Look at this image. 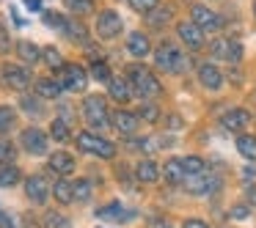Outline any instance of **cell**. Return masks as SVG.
Here are the masks:
<instances>
[{
	"label": "cell",
	"instance_id": "6da1fadb",
	"mask_svg": "<svg viewBox=\"0 0 256 228\" xmlns=\"http://www.w3.org/2000/svg\"><path fill=\"white\" fill-rule=\"evenodd\" d=\"M127 80H130V85H132L135 94L144 96V99L152 102V99H160L162 96V83L146 66H140V63L127 66Z\"/></svg>",
	"mask_w": 256,
	"mask_h": 228
},
{
	"label": "cell",
	"instance_id": "7a4b0ae2",
	"mask_svg": "<svg viewBox=\"0 0 256 228\" xmlns=\"http://www.w3.org/2000/svg\"><path fill=\"white\" fill-rule=\"evenodd\" d=\"M154 63H157V69H162V72H168V74H182L184 69H188V55H184L179 47H174L166 41V44L157 47Z\"/></svg>",
	"mask_w": 256,
	"mask_h": 228
},
{
	"label": "cell",
	"instance_id": "3957f363",
	"mask_svg": "<svg viewBox=\"0 0 256 228\" xmlns=\"http://www.w3.org/2000/svg\"><path fill=\"white\" fill-rule=\"evenodd\" d=\"M74 143H78L80 151H86V154H94V157H102V160H113V157H116V146H113L110 140H105L102 135L78 132Z\"/></svg>",
	"mask_w": 256,
	"mask_h": 228
},
{
	"label": "cell",
	"instance_id": "277c9868",
	"mask_svg": "<svg viewBox=\"0 0 256 228\" xmlns=\"http://www.w3.org/2000/svg\"><path fill=\"white\" fill-rule=\"evenodd\" d=\"M83 118L88 121V127L94 129H105L108 124H110V113H108V105L102 96L91 94L83 99Z\"/></svg>",
	"mask_w": 256,
	"mask_h": 228
},
{
	"label": "cell",
	"instance_id": "5b68a950",
	"mask_svg": "<svg viewBox=\"0 0 256 228\" xmlns=\"http://www.w3.org/2000/svg\"><path fill=\"white\" fill-rule=\"evenodd\" d=\"M58 80H61L64 88L74 91V94L86 91V85H88V74H86V69L80 63H66L64 69H58Z\"/></svg>",
	"mask_w": 256,
	"mask_h": 228
},
{
	"label": "cell",
	"instance_id": "8992f818",
	"mask_svg": "<svg viewBox=\"0 0 256 228\" xmlns=\"http://www.w3.org/2000/svg\"><path fill=\"white\" fill-rule=\"evenodd\" d=\"M212 58L215 61H226V63H237L240 58H242V44L234 39H215L210 47Z\"/></svg>",
	"mask_w": 256,
	"mask_h": 228
},
{
	"label": "cell",
	"instance_id": "52a82bcc",
	"mask_svg": "<svg viewBox=\"0 0 256 228\" xmlns=\"http://www.w3.org/2000/svg\"><path fill=\"white\" fill-rule=\"evenodd\" d=\"M0 77H3V83H6L8 88H17V91H22L30 85V72L25 66H20V63H3Z\"/></svg>",
	"mask_w": 256,
	"mask_h": 228
},
{
	"label": "cell",
	"instance_id": "ba28073f",
	"mask_svg": "<svg viewBox=\"0 0 256 228\" xmlns=\"http://www.w3.org/2000/svg\"><path fill=\"white\" fill-rule=\"evenodd\" d=\"M122 28H124V22L116 11H102L96 17V36L100 39H116L122 33Z\"/></svg>",
	"mask_w": 256,
	"mask_h": 228
},
{
	"label": "cell",
	"instance_id": "9c48e42d",
	"mask_svg": "<svg viewBox=\"0 0 256 228\" xmlns=\"http://www.w3.org/2000/svg\"><path fill=\"white\" fill-rule=\"evenodd\" d=\"M190 22L198 25L204 33H212V30H220V17H218L212 8L206 6H193V11H190Z\"/></svg>",
	"mask_w": 256,
	"mask_h": 228
},
{
	"label": "cell",
	"instance_id": "30bf717a",
	"mask_svg": "<svg viewBox=\"0 0 256 228\" xmlns=\"http://www.w3.org/2000/svg\"><path fill=\"white\" fill-rule=\"evenodd\" d=\"M20 140H22V149L28 151V154H44L47 151V132H42L39 127L22 129Z\"/></svg>",
	"mask_w": 256,
	"mask_h": 228
},
{
	"label": "cell",
	"instance_id": "8fae6325",
	"mask_svg": "<svg viewBox=\"0 0 256 228\" xmlns=\"http://www.w3.org/2000/svg\"><path fill=\"white\" fill-rule=\"evenodd\" d=\"M248 124H250V113L242 110V107H234V110L223 113V118H220V127L228 129V132H242Z\"/></svg>",
	"mask_w": 256,
	"mask_h": 228
},
{
	"label": "cell",
	"instance_id": "7c38bea8",
	"mask_svg": "<svg viewBox=\"0 0 256 228\" xmlns=\"http://www.w3.org/2000/svg\"><path fill=\"white\" fill-rule=\"evenodd\" d=\"M138 121H140L138 113H130V110H116L110 116V124L118 135H132L138 129Z\"/></svg>",
	"mask_w": 256,
	"mask_h": 228
},
{
	"label": "cell",
	"instance_id": "4fadbf2b",
	"mask_svg": "<svg viewBox=\"0 0 256 228\" xmlns=\"http://www.w3.org/2000/svg\"><path fill=\"white\" fill-rule=\"evenodd\" d=\"M176 33H179V39H182L184 44L190 47V50H201V47H204V30H201L198 25H193V22H179Z\"/></svg>",
	"mask_w": 256,
	"mask_h": 228
},
{
	"label": "cell",
	"instance_id": "5bb4252c",
	"mask_svg": "<svg viewBox=\"0 0 256 228\" xmlns=\"http://www.w3.org/2000/svg\"><path fill=\"white\" fill-rule=\"evenodd\" d=\"M25 195H28L34 204H44L47 201V195H50V187H47V182H44V176H28V182H25Z\"/></svg>",
	"mask_w": 256,
	"mask_h": 228
},
{
	"label": "cell",
	"instance_id": "9a60e30c",
	"mask_svg": "<svg viewBox=\"0 0 256 228\" xmlns=\"http://www.w3.org/2000/svg\"><path fill=\"white\" fill-rule=\"evenodd\" d=\"M108 96L124 105V102H130L135 96V91H132V85H130L127 77H110V83H108Z\"/></svg>",
	"mask_w": 256,
	"mask_h": 228
},
{
	"label": "cell",
	"instance_id": "2e32d148",
	"mask_svg": "<svg viewBox=\"0 0 256 228\" xmlns=\"http://www.w3.org/2000/svg\"><path fill=\"white\" fill-rule=\"evenodd\" d=\"M198 83L210 91H218L223 85V72L218 66H212V63H201L198 66Z\"/></svg>",
	"mask_w": 256,
	"mask_h": 228
},
{
	"label": "cell",
	"instance_id": "e0dca14e",
	"mask_svg": "<svg viewBox=\"0 0 256 228\" xmlns=\"http://www.w3.org/2000/svg\"><path fill=\"white\" fill-rule=\"evenodd\" d=\"M50 171L58 173V176H69V173H74V157L69 154V151H56V154H50Z\"/></svg>",
	"mask_w": 256,
	"mask_h": 228
},
{
	"label": "cell",
	"instance_id": "ac0fdd59",
	"mask_svg": "<svg viewBox=\"0 0 256 228\" xmlns=\"http://www.w3.org/2000/svg\"><path fill=\"white\" fill-rule=\"evenodd\" d=\"M184 187H188L193 195H206V193H212V190H218V179L206 176V173H198V176H190Z\"/></svg>",
	"mask_w": 256,
	"mask_h": 228
},
{
	"label": "cell",
	"instance_id": "d6986e66",
	"mask_svg": "<svg viewBox=\"0 0 256 228\" xmlns=\"http://www.w3.org/2000/svg\"><path fill=\"white\" fill-rule=\"evenodd\" d=\"M127 50H130V55H135V58H146V55H149L152 44H149V39H146V33H140V30L130 33L127 36Z\"/></svg>",
	"mask_w": 256,
	"mask_h": 228
},
{
	"label": "cell",
	"instance_id": "ffe728a7",
	"mask_svg": "<svg viewBox=\"0 0 256 228\" xmlns=\"http://www.w3.org/2000/svg\"><path fill=\"white\" fill-rule=\"evenodd\" d=\"M135 176H138L140 184H154L160 179V168H157L154 160H140L138 168H135Z\"/></svg>",
	"mask_w": 256,
	"mask_h": 228
},
{
	"label": "cell",
	"instance_id": "44dd1931",
	"mask_svg": "<svg viewBox=\"0 0 256 228\" xmlns=\"http://www.w3.org/2000/svg\"><path fill=\"white\" fill-rule=\"evenodd\" d=\"M36 94H39L42 99H58V96L64 94V85H61V80L42 77V80H36Z\"/></svg>",
	"mask_w": 256,
	"mask_h": 228
},
{
	"label": "cell",
	"instance_id": "7402d4cb",
	"mask_svg": "<svg viewBox=\"0 0 256 228\" xmlns=\"http://www.w3.org/2000/svg\"><path fill=\"white\" fill-rule=\"evenodd\" d=\"M96 217H100V220H130V217H135V215H132V212H127L122 204H116V201H113V204L96 209Z\"/></svg>",
	"mask_w": 256,
	"mask_h": 228
},
{
	"label": "cell",
	"instance_id": "603a6c76",
	"mask_svg": "<svg viewBox=\"0 0 256 228\" xmlns=\"http://www.w3.org/2000/svg\"><path fill=\"white\" fill-rule=\"evenodd\" d=\"M162 176H166V182L168 184H184L188 182V176H184V168H182V162L179 160H168L166 162V171H162Z\"/></svg>",
	"mask_w": 256,
	"mask_h": 228
},
{
	"label": "cell",
	"instance_id": "cb8c5ba5",
	"mask_svg": "<svg viewBox=\"0 0 256 228\" xmlns=\"http://www.w3.org/2000/svg\"><path fill=\"white\" fill-rule=\"evenodd\" d=\"M52 195H56L58 204H72V201H74L72 182H66V179H58V182L52 184Z\"/></svg>",
	"mask_w": 256,
	"mask_h": 228
},
{
	"label": "cell",
	"instance_id": "d4e9b609",
	"mask_svg": "<svg viewBox=\"0 0 256 228\" xmlns=\"http://www.w3.org/2000/svg\"><path fill=\"white\" fill-rule=\"evenodd\" d=\"M50 138L58 140V143H69V140H72V129H69V124L64 121V118H52V124H50Z\"/></svg>",
	"mask_w": 256,
	"mask_h": 228
},
{
	"label": "cell",
	"instance_id": "484cf974",
	"mask_svg": "<svg viewBox=\"0 0 256 228\" xmlns=\"http://www.w3.org/2000/svg\"><path fill=\"white\" fill-rule=\"evenodd\" d=\"M17 52H20V58H22L25 63H36V61H42V50L34 44V41H17Z\"/></svg>",
	"mask_w": 256,
	"mask_h": 228
},
{
	"label": "cell",
	"instance_id": "4316f807",
	"mask_svg": "<svg viewBox=\"0 0 256 228\" xmlns=\"http://www.w3.org/2000/svg\"><path fill=\"white\" fill-rule=\"evenodd\" d=\"M66 39H72V41H80V44H86L88 41V33H86V28L80 22H74V19H66V25H64V30H61Z\"/></svg>",
	"mask_w": 256,
	"mask_h": 228
},
{
	"label": "cell",
	"instance_id": "83f0119b",
	"mask_svg": "<svg viewBox=\"0 0 256 228\" xmlns=\"http://www.w3.org/2000/svg\"><path fill=\"white\" fill-rule=\"evenodd\" d=\"M237 151L245 157V160L256 162V138L254 135H240L237 138Z\"/></svg>",
	"mask_w": 256,
	"mask_h": 228
},
{
	"label": "cell",
	"instance_id": "f1b7e54d",
	"mask_svg": "<svg viewBox=\"0 0 256 228\" xmlns=\"http://www.w3.org/2000/svg\"><path fill=\"white\" fill-rule=\"evenodd\" d=\"M20 182V168L17 165H0V187H14Z\"/></svg>",
	"mask_w": 256,
	"mask_h": 228
},
{
	"label": "cell",
	"instance_id": "f546056e",
	"mask_svg": "<svg viewBox=\"0 0 256 228\" xmlns=\"http://www.w3.org/2000/svg\"><path fill=\"white\" fill-rule=\"evenodd\" d=\"M182 168H184V176H198V173H204V160L201 157H182Z\"/></svg>",
	"mask_w": 256,
	"mask_h": 228
},
{
	"label": "cell",
	"instance_id": "4dcf8cb0",
	"mask_svg": "<svg viewBox=\"0 0 256 228\" xmlns=\"http://www.w3.org/2000/svg\"><path fill=\"white\" fill-rule=\"evenodd\" d=\"M44 228H72V223H69V217L61 215V212H47L44 215Z\"/></svg>",
	"mask_w": 256,
	"mask_h": 228
},
{
	"label": "cell",
	"instance_id": "1f68e13d",
	"mask_svg": "<svg viewBox=\"0 0 256 228\" xmlns=\"http://www.w3.org/2000/svg\"><path fill=\"white\" fill-rule=\"evenodd\" d=\"M64 6L72 14H91L94 11V0H64Z\"/></svg>",
	"mask_w": 256,
	"mask_h": 228
},
{
	"label": "cell",
	"instance_id": "d6a6232c",
	"mask_svg": "<svg viewBox=\"0 0 256 228\" xmlns=\"http://www.w3.org/2000/svg\"><path fill=\"white\" fill-rule=\"evenodd\" d=\"M72 190H74V201H91V195H94V187H91V182H86V179L72 182Z\"/></svg>",
	"mask_w": 256,
	"mask_h": 228
},
{
	"label": "cell",
	"instance_id": "836d02e7",
	"mask_svg": "<svg viewBox=\"0 0 256 228\" xmlns=\"http://www.w3.org/2000/svg\"><path fill=\"white\" fill-rule=\"evenodd\" d=\"M14 121H17V113H14V107L0 105V132H8V129L14 127Z\"/></svg>",
	"mask_w": 256,
	"mask_h": 228
},
{
	"label": "cell",
	"instance_id": "e575fe53",
	"mask_svg": "<svg viewBox=\"0 0 256 228\" xmlns=\"http://www.w3.org/2000/svg\"><path fill=\"white\" fill-rule=\"evenodd\" d=\"M168 19H171V8H162V6H157L154 11L146 14V22L149 25H166Z\"/></svg>",
	"mask_w": 256,
	"mask_h": 228
},
{
	"label": "cell",
	"instance_id": "d590c367",
	"mask_svg": "<svg viewBox=\"0 0 256 228\" xmlns=\"http://www.w3.org/2000/svg\"><path fill=\"white\" fill-rule=\"evenodd\" d=\"M42 58L47 61V66H52V69H64L66 63H64V58H61V52L56 50V47H47V50H42Z\"/></svg>",
	"mask_w": 256,
	"mask_h": 228
},
{
	"label": "cell",
	"instance_id": "8d00e7d4",
	"mask_svg": "<svg viewBox=\"0 0 256 228\" xmlns=\"http://www.w3.org/2000/svg\"><path fill=\"white\" fill-rule=\"evenodd\" d=\"M127 3H130V8L138 11V14H149L160 6V0H127Z\"/></svg>",
	"mask_w": 256,
	"mask_h": 228
},
{
	"label": "cell",
	"instance_id": "74e56055",
	"mask_svg": "<svg viewBox=\"0 0 256 228\" xmlns=\"http://www.w3.org/2000/svg\"><path fill=\"white\" fill-rule=\"evenodd\" d=\"M91 74H94L100 83H110V69H108L105 61H94V63H91Z\"/></svg>",
	"mask_w": 256,
	"mask_h": 228
},
{
	"label": "cell",
	"instance_id": "f35d334b",
	"mask_svg": "<svg viewBox=\"0 0 256 228\" xmlns=\"http://www.w3.org/2000/svg\"><path fill=\"white\" fill-rule=\"evenodd\" d=\"M138 118H146V121H157V118H160V110H157L152 102H146V105H140Z\"/></svg>",
	"mask_w": 256,
	"mask_h": 228
},
{
	"label": "cell",
	"instance_id": "ab89813d",
	"mask_svg": "<svg viewBox=\"0 0 256 228\" xmlns=\"http://www.w3.org/2000/svg\"><path fill=\"white\" fill-rule=\"evenodd\" d=\"M12 157H14V146L6 143V140H0V165H6Z\"/></svg>",
	"mask_w": 256,
	"mask_h": 228
},
{
	"label": "cell",
	"instance_id": "60d3db41",
	"mask_svg": "<svg viewBox=\"0 0 256 228\" xmlns=\"http://www.w3.org/2000/svg\"><path fill=\"white\" fill-rule=\"evenodd\" d=\"M8 47H12V39H8V30L0 25V52H8Z\"/></svg>",
	"mask_w": 256,
	"mask_h": 228
},
{
	"label": "cell",
	"instance_id": "b9f144b4",
	"mask_svg": "<svg viewBox=\"0 0 256 228\" xmlns=\"http://www.w3.org/2000/svg\"><path fill=\"white\" fill-rule=\"evenodd\" d=\"M22 107H25V110H30V113H42V107L36 105L34 99H28V96H22Z\"/></svg>",
	"mask_w": 256,
	"mask_h": 228
},
{
	"label": "cell",
	"instance_id": "7bdbcfd3",
	"mask_svg": "<svg viewBox=\"0 0 256 228\" xmlns=\"http://www.w3.org/2000/svg\"><path fill=\"white\" fill-rule=\"evenodd\" d=\"M184 228H210L204 220H198V217H190V220H184Z\"/></svg>",
	"mask_w": 256,
	"mask_h": 228
},
{
	"label": "cell",
	"instance_id": "ee69618b",
	"mask_svg": "<svg viewBox=\"0 0 256 228\" xmlns=\"http://www.w3.org/2000/svg\"><path fill=\"white\" fill-rule=\"evenodd\" d=\"M25 6H28V11H42V0H22Z\"/></svg>",
	"mask_w": 256,
	"mask_h": 228
},
{
	"label": "cell",
	"instance_id": "f6af8a7d",
	"mask_svg": "<svg viewBox=\"0 0 256 228\" xmlns=\"http://www.w3.org/2000/svg\"><path fill=\"white\" fill-rule=\"evenodd\" d=\"M152 228H171V226H168L166 220H160V217H157V220H152Z\"/></svg>",
	"mask_w": 256,
	"mask_h": 228
},
{
	"label": "cell",
	"instance_id": "bcb514c9",
	"mask_svg": "<svg viewBox=\"0 0 256 228\" xmlns=\"http://www.w3.org/2000/svg\"><path fill=\"white\" fill-rule=\"evenodd\" d=\"M232 215H234V217H237V220H242V217H248V209H234V212H232Z\"/></svg>",
	"mask_w": 256,
	"mask_h": 228
},
{
	"label": "cell",
	"instance_id": "7dc6e473",
	"mask_svg": "<svg viewBox=\"0 0 256 228\" xmlns=\"http://www.w3.org/2000/svg\"><path fill=\"white\" fill-rule=\"evenodd\" d=\"M248 198H250V201H254V204H256V187H248Z\"/></svg>",
	"mask_w": 256,
	"mask_h": 228
},
{
	"label": "cell",
	"instance_id": "c3c4849f",
	"mask_svg": "<svg viewBox=\"0 0 256 228\" xmlns=\"http://www.w3.org/2000/svg\"><path fill=\"white\" fill-rule=\"evenodd\" d=\"M0 217H3V212H0Z\"/></svg>",
	"mask_w": 256,
	"mask_h": 228
},
{
	"label": "cell",
	"instance_id": "681fc988",
	"mask_svg": "<svg viewBox=\"0 0 256 228\" xmlns=\"http://www.w3.org/2000/svg\"><path fill=\"white\" fill-rule=\"evenodd\" d=\"M254 8H256V6H254Z\"/></svg>",
	"mask_w": 256,
	"mask_h": 228
}]
</instances>
